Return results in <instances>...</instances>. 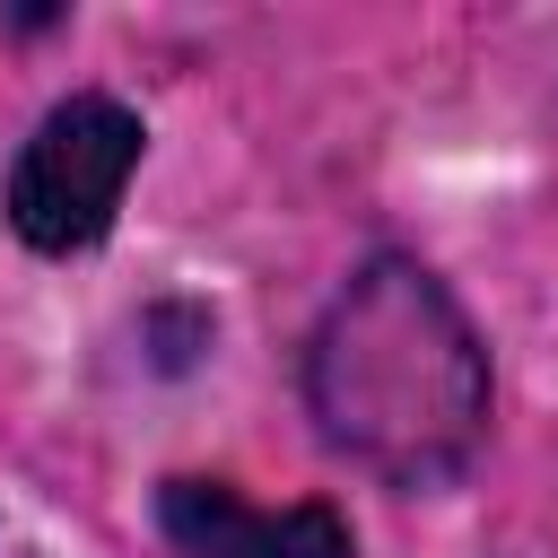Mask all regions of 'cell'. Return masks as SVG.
<instances>
[{"label":"cell","instance_id":"1","mask_svg":"<svg viewBox=\"0 0 558 558\" xmlns=\"http://www.w3.org/2000/svg\"><path fill=\"white\" fill-rule=\"evenodd\" d=\"M296 392L314 436L392 497H445L497 427V366L471 305L401 244H375L323 296Z\"/></svg>","mask_w":558,"mask_h":558},{"label":"cell","instance_id":"4","mask_svg":"<svg viewBox=\"0 0 558 558\" xmlns=\"http://www.w3.org/2000/svg\"><path fill=\"white\" fill-rule=\"evenodd\" d=\"M140 340H148V375H192L218 340V314L192 296H157V305H140Z\"/></svg>","mask_w":558,"mask_h":558},{"label":"cell","instance_id":"3","mask_svg":"<svg viewBox=\"0 0 558 558\" xmlns=\"http://www.w3.org/2000/svg\"><path fill=\"white\" fill-rule=\"evenodd\" d=\"M157 541L174 558H357V523L331 497H253L218 471H166L157 497Z\"/></svg>","mask_w":558,"mask_h":558},{"label":"cell","instance_id":"2","mask_svg":"<svg viewBox=\"0 0 558 558\" xmlns=\"http://www.w3.org/2000/svg\"><path fill=\"white\" fill-rule=\"evenodd\" d=\"M148 157V122L140 105H122L113 87H70L52 96L26 140L9 148V174H0V227L44 253V262H70V253H96L131 201V174Z\"/></svg>","mask_w":558,"mask_h":558}]
</instances>
